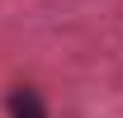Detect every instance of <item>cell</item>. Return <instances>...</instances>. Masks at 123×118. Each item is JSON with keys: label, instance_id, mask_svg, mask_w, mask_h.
<instances>
[{"label": "cell", "instance_id": "cell-1", "mask_svg": "<svg viewBox=\"0 0 123 118\" xmlns=\"http://www.w3.org/2000/svg\"><path fill=\"white\" fill-rule=\"evenodd\" d=\"M10 113H14V118H47V113H43V99H38V90H24V85L10 94Z\"/></svg>", "mask_w": 123, "mask_h": 118}]
</instances>
